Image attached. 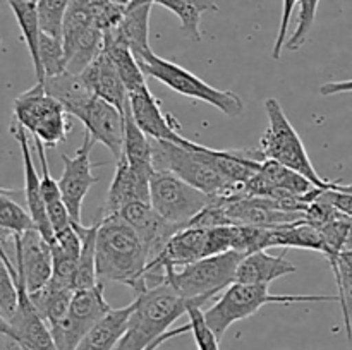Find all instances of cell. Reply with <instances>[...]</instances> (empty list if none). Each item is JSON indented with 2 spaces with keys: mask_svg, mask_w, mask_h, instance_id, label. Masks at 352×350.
<instances>
[{
  "mask_svg": "<svg viewBox=\"0 0 352 350\" xmlns=\"http://www.w3.org/2000/svg\"><path fill=\"white\" fill-rule=\"evenodd\" d=\"M95 144L96 143L91 139V136L85 132L81 146L76 150L74 156L60 154L64 170H62L60 178L57 182L72 222H81V209L86 194L91 189V185L98 182V177H95L91 170L95 167L91 163V150Z\"/></svg>",
  "mask_w": 352,
  "mask_h": 350,
  "instance_id": "12",
  "label": "cell"
},
{
  "mask_svg": "<svg viewBox=\"0 0 352 350\" xmlns=\"http://www.w3.org/2000/svg\"><path fill=\"white\" fill-rule=\"evenodd\" d=\"M133 302L126 333L113 350H151L153 343L191 305H203V302L188 301L177 295L165 281L138 294Z\"/></svg>",
  "mask_w": 352,
  "mask_h": 350,
  "instance_id": "2",
  "label": "cell"
},
{
  "mask_svg": "<svg viewBox=\"0 0 352 350\" xmlns=\"http://www.w3.org/2000/svg\"><path fill=\"white\" fill-rule=\"evenodd\" d=\"M16 273L17 305L12 316L7 319L10 331H12V343H16L19 349L28 350H57L50 335V328L31 302L26 285H24L23 273L17 268Z\"/></svg>",
  "mask_w": 352,
  "mask_h": 350,
  "instance_id": "13",
  "label": "cell"
},
{
  "mask_svg": "<svg viewBox=\"0 0 352 350\" xmlns=\"http://www.w3.org/2000/svg\"><path fill=\"white\" fill-rule=\"evenodd\" d=\"M41 84H43L47 95L57 100L62 105V108L65 110V113L72 117L78 115L79 110L93 96V93L86 88V84L79 78L78 72H71L67 69L60 72V74L45 78Z\"/></svg>",
  "mask_w": 352,
  "mask_h": 350,
  "instance_id": "25",
  "label": "cell"
},
{
  "mask_svg": "<svg viewBox=\"0 0 352 350\" xmlns=\"http://www.w3.org/2000/svg\"><path fill=\"white\" fill-rule=\"evenodd\" d=\"M298 271L292 261L285 257V253L280 256H272L267 250H254L246 254L237 264L234 281L253 285H270L277 278L287 277Z\"/></svg>",
  "mask_w": 352,
  "mask_h": 350,
  "instance_id": "21",
  "label": "cell"
},
{
  "mask_svg": "<svg viewBox=\"0 0 352 350\" xmlns=\"http://www.w3.org/2000/svg\"><path fill=\"white\" fill-rule=\"evenodd\" d=\"M322 191L323 189L313 185L298 172L267 158L260 161L253 177L243 187V194L246 196H260L278 201L301 199L305 202H311Z\"/></svg>",
  "mask_w": 352,
  "mask_h": 350,
  "instance_id": "11",
  "label": "cell"
},
{
  "mask_svg": "<svg viewBox=\"0 0 352 350\" xmlns=\"http://www.w3.org/2000/svg\"><path fill=\"white\" fill-rule=\"evenodd\" d=\"M153 3L146 0H131L124 9L122 17L116 26V31L131 48L133 55L144 54L150 47V12Z\"/></svg>",
  "mask_w": 352,
  "mask_h": 350,
  "instance_id": "23",
  "label": "cell"
},
{
  "mask_svg": "<svg viewBox=\"0 0 352 350\" xmlns=\"http://www.w3.org/2000/svg\"><path fill=\"white\" fill-rule=\"evenodd\" d=\"M14 120L40 139L45 148H55L67 139L71 122L60 103L47 95L43 84L21 93L14 100Z\"/></svg>",
  "mask_w": 352,
  "mask_h": 350,
  "instance_id": "8",
  "label": "cell"
},
{
  "mask_svg": "<svg viewBox=\"0 0 352 350\" xmlns=\"http://www.w3.org/2000/svg\"><path fill=\"white\" fill-rule=\"evenodd\" d=\"M148 254L133 226L120 215L103 216L96 230V280L120 283L138 294L146 290Z\"/></svg>",
  "mask_w": 352,
  "mask_h": 350,
  "instance_id": "1",
  "label": "cell"
},
{
  "mask_svg": "<svg viewBox=\"0 0 352 350\" xmlns=\"http://www.w3.org/2000/svg\"><path fill=\"white\" fill-rule=\"evenodd\" d=\"M129 112L134 122L150 139L170 141V143L188 146L189 139L181 134V126L174 115L164 113L158 100L146 88L129 93Z\"/></svg>",
  "mask_w": 352,
  "mask_h": 350,
  "instance_id": "16",
  "label": "cell"
},
{
  "mask_svg": "<svg viewBox=\"0 0 352 350\" xmlns=\"http://www.w3.org/2000/svg\"><path fill=\"white\" fill-rule=\"evenodd\" d=\"M265 112L268 117V127L261 136L260 148H258L263 158L274 160L284 167L291 168V170L298 172L316 187L329 189L332 182L325 180L313 167L301 136L294 129L291 120L287 119L278 100L268 98L265 102Z\"/></svg>",
  "mask_w": 352,
  "mask_h": 350,
  "instance_id": "7",
  "label": "cell"
},
{
  "mask_svg": "<svg viewBox=\"0 0 352 350\" xmlns=\"http://www.w3.org/2000/svg\"><path fill=\"white\" fill-rule=\"evenodd\" d=\"M134 302L126 307L110 309L96 325L85 333L74 350H113L126 333L127 321L133 312Z\"/></svg>",
  "mask_w": 352,
  "mask_h": 350,
  "instance_id": "22",
  "label": "cell"
},
{
  "mask_svg": "<svg viewBox=\"0 0 352 350\" xmlns=\"http://www.w3.org/2000/svg\"><path fill=\"white\" fill-rule=\"evenodd\" d=\"M76 119L85 126V132H88L95 143H102L116 160L120 156L124 139V113L119 112L112 103L93 95L79 110Z\"/></svg>",
  "mask_w": 352,
  "mask_h": 350,
  "instance_id": "15",
  "label": "cell"
},
{
  "mask_svg": "<svg viewBox=\"0 0 352 350\" xmlns=\"http://www.w3.org/2000/svg\"><path fill=\"white\" fill-rule=\"evenodd\" d=\"M10 132L16 137L17 144L21 148V154H23V168H24V205H26V211L30 215L33 229H36L48 242L54 240V230H52L50 222L47 218V209H45L43 198H41V187H40V175H38L36 167H34L33 154H31L30 139H28V132L23 126L14 120L10 126Z\"/></svg>",
  "mask_w": 352,
  "mask_h": 350,
  "instance_id": "17",
  "label": "cell"
},
{
  "mask_svg": "<svg viewBox=\"0 0 352 350\" xmlns=\"http://www.w3.org/2000/svg\"><path fill=\"white\" fill-rule=\"evenodd\" d=\"M140 64L141 71L148 78H153L167 86L172 91L179 93L188 98L199 100L203 103L215 106L217 110L227 117H241L244 112V102L239 95L227 89H219L215 86L208 84L198 78L196 74L189 72L182 65L175 62L162 58L153 50H148L144 54L134 57Z\"/></svg>",
  "mask_w": 352,
  "mask_h": 350,
  "instance_id": "5",
  "label": "cell"
},
{
  "mask_svg": "<svg viewBox=\"0 0 352 350\" xmlns=\"http://www.w3.org/2000/svg\"><path fill=\"white\" fill-rule=\"evenodd\" d=\"M14 266L23 273L28 294L40 290L52 277L50 242L36 229L14 233Z\"/></svg>",
  "mask_w": 352,
  "mask_h": 350,
  "instance_id": "14",
  "label": "cell"
},
{
  "mask_svg": "<svg viewBox=\"0 0 352 350\" xmlns=\"http://www.w3.org/2000/svg\"><path fill=\"white\" fill-rule=\"evenodd\" d=\"M0 45H2V36H0Z\"/></svg>",
  "mask_w": 352,
  "mask_h": 350,
  "instance_id": "45",
  "label": "cell"
},
{
  "mask_svg": "<svg viewBox=\"0 0 352 350\" xmlns=\"http://www.w3.org/2000/svg\"><path fill=\"white\" fill-rule=\"evenodd\" d=\"M117 215H120V218L126 220V222L133 226L134 232L138 233L144 250H146L148 261H150V263L160 254V250L164 249L167 240L170 239L177 230H181L175 225H172V223H168L167 220L162 218V216L151 208L150 202H129V205L124 206Z\"/></svg>",
  "mask_w": 352,
  "mask_h": 350,
  "instance_id": "18",
  "label": "cell"
},
{
  "mask_svg": "<svg viewBox=\"0 0 352 350\" xmlns=\"http://www.w3.org/2000/svg\"><path fill=\"white\" fill-rule=\"evenodd\" d=\"M79 2H89V0H79Z\"/></svg>",
  "mask_w": 352,
  "mask_h": 350,
  "instance_id": "44",
  "label": "cell"
},
{
  "mask_svg": "<svg viewBox=\"0 0 352 350\" xmlns=\"http://www.w3.org/2000/svg\"><path fill=\"white\" fill-rule=\"evenodd\" d=\"M186 314H188V318H189L188 325L181 326V328H177V329H167V331H165L164 335H162L160 338L153 343L151 350H157L162 343H165L167 340L175 338V336L182 335V333H186V331H191L198 350H220V347H219L220 340L217 338L215 333H213V329L210 328L208 323H206L205 316H203V309L199 307V305H191Z\"/></svg>",
  "mask_w": 352,
  "mask_h": 350,
  "instance_id": "32",
  "label": "cell"
},
{
  "mask_svg": "<svg viewBox=\"0 0 352 350\" xmlns=\"http://www.w3.org/2000/svg\"><path fill=\"white\" fill-rule=\"evenodd\" d=\"M34 148H36L38 160H40V187H41V198H43L45 209H47V218L50 222L52 230L58 232V230L65 229L72 223L71 215H69L67 208L64 205V199H62L60 189H58V182L55 180L50 175V168H48V160H47V151H45L43 143L36 137H33Z\"/></svg>",
  "mask_w": 352,
  "mask_h": 350,
  "instance_id": "26",
  "label": "cell"
},
{
  "mask_svg": "<svg viewBox=\"0 0 352 350\" xmlns=\"http://www.w3.org/2000/svg\"><path fill=\"white\" fill-rule=\"evenodd\" d=\"M0 335H3L6 338H9L10 342H12V331H10V326L2 314H0Z\"/></svg>",
  "mask_w": 352,
  "mask_h": 350,
  "instance_id": "41",
  "label": "cell"
},
{
  "mask_svg": "<svg viewBox=\"0 0 352 350\" xmlns=\"http://www.w3.org/2000/svg\"><path fill=\"white\" fill-rule=\"evenodd\" d=\"M151 160L155 170L177 175L208 196H232L241 192L237 185L230 184L206 161L201 144L195 141H189L188 146H181L170 141L151 139Z\"/></svg>",
  "mask_w": 352,
  "mask_h": 350,
  "instance_id": "4",
  "label": "cell"
},
{
  "mask_svg": "<svg viewBox=\"0 0 352 350\" xmlns=\"http://www.w3.org/2000/svg\"><path fill=\"white\" fill-rule=\"evenodd\" d=\"M112 3H116V5H120V7H127L131 3V0H110Z\"/></svg>",
  "mask_w": 352,
  "mask_h": 350,
  "instance_id": "43",
  "label": "cell"
},
{
  "mask_svg": "<svg viewBox=\"0 0 352 350\" xmlns=\"http://www.w3.org/2000/svg\"><path fill=\"white\" fill-rule=\"evenodd\" d=\"M333 187L344 192H351L352 194V184H339V182H333Z\"/></svg>",
  "mask_w": 352,
  "mask_h": 350,
  "instance_id": "42",
  "label": "cell"
},
{
  "mask_svg": "<svg viewBox=\"0 0 352 350\" xmlns=\"http://www.w3.org/2000/svg\"><path fill=\"white\" fill-rule=\"evenodd\" d=\"M110 309L112 307L103 295V283H96L88 288H76L64 318L48 326L57 350H74L85 333Z\"/></svg>",
  "mask_w": 352,
  "mask_h": 350,
  "instance_id": "10",
  "label": "cell"
},
{
  "mask_svg": "<svg viewBox=\"0 0 352 350\" xmlns=\"http://www.w3.org/2000/svg\"><path fill=\"white\" fill-rule=\"evenodd\" d=\"M78 74L93 95L112 103L119 112H126L127 105H129V93L103 48Z\"/></svg>",
  "mask_w": 352,
  "mask_h": 350,
  "instance_id": "19",
  "label": "cell"
},
{
  "mask_svg": "<svg viewBox=\"0 0 352 350\" xmlns=\"http://www.w3.org/2000/svg\"><path fill=\"white\" fill-rule=\"evenodd\" d=\"M120 154H124L127 163L140 174L151 177L155 172L153 160H151V139L134 122L129 105L124 112V139Z\"/></svg>",
  "mask_w": 352,
  "mask_h": 350,
  "instance_id": "27",
  "label": "cell"
},
{
  "mask_svg": "<svg viewBox=\"0 0 352 350\" xmlns=\"http://www.w3.org/2000/svg\"><path fill=\"white\" fill-rule=\"evenodd\" d=\"M72 292H74V288L62 287V285L48 280V283L41 287L40 290L31 292L30 299L34 307L38 309L41 318L45 319V323L50 326L65 316L69 304H71Z\"/></svg>",
  "mask_w": 352,
  "mask_h": 350,
  "instance_id": "31",
  "label": "cell"
},
{
  "mask_svg": "<svg viewBox=\"0 0 352 350\" xmlns=\"http://www.w3.org/2000/svg\"><path fill=\"white\" fill-rule=\"evenodd\" d=\"M212 196L168 172L155 170L150 177V206L168 223L186 229L208 206Z\"/></svg>",
  "mask_w": 352,
  "mask_h": 350,
  "instance_id": "9",
  "label": "cell"
},
{
  "mask_svg": "<svg viewBox=\"0 0 352 350\" xmlns=\"http://www.w3.org/2000/svg\"><path fill=\"white\" fill-rule=\"evenodd\" d=\"M320 199L327 201L329 205H332L333 208L339 213L346 215L347 218L352 220V194L351 192L339 191V189L333 187V182L329 189H323L318 194Z\"/></svg>",
  "mask_w": 352,
  "mask_h": 350,
  "instance_id": "39",
  "label": "cell"
},
{
  "mask_svg": "<svg viewBox=\"0 0 352 350\" xmlns=\"http://www.w3.org/2000/svg\"><path fill=\"white\" fill-rule=\"evenodd\" d=\"M320 0H299V16H298V26H296L294 33L291 38L285 40L284 50L296 51L306 43L309 33L315 24L316 12H318Z\"/></svg>",
  "mask_w": 352,
  "mask_h": 350,
  "instance_id": "37",
  "label": "cell"
},
{
  "mask_svg": "<svg viewBox=\"0 0 352 350\" xmlns=\"http://www.w3.org/2000/svg\"><path fill=\"white\" fill-rule=\"evenodd\" d=\"M38 58H40V69L43 79L48 75H55L64 72L65 69V54L62 47V40L52 38L48 34L40 33L38 38Z\"/></svg>",
  "mask_w": 352,
  "mask_h": 350,
  "instance_id": "36",
  "label": "cell"
},
{
  "mask_svg": "<svg viewBox=\"0 0 352 350\" xmlns=\"http://www.w3.org/2000/svg\"><path fill=\"white\" fill-rule=\"evenodd\" d=\"M150 202V177L140 174L127 163L126 156L117 158L116 172L107 192L103 216L116 215L129 202Z\"/></svg>",
  "mask_w": 352,
  "mask_h": 350,
  "instance_id": "20",
  "label": "cell"
},
{
  "mask_svg": "<svg viewBox=\"0 0 352 350\" xmlns=\"http://www.w3.org/2000/svg\"><path fill=\"white\" fill-rule=\"evenodd\" d=\"M24 199L23 191H9L0 187V229L12 233H23L24 230L33 229L26 208L19 202Z\"/></svg>",
  "mask_w": 352,
  "mask_h": 350,
  "instance_id": "33",
  "label": "cell"
},
{
  "mask_svg": "<svg viewBox=\"0 0 352 350\" xmlns=\"http://www.w3.org/2000/svg\"><path fill=\"white\" fill-rule=\"evenodd\" d=\"M72 226L81 239V250H79L78 263H76L74 290L76 288H88L98 283L96 280V230L98 222L91 226H85L81 222H72Z\"/></svg>",
  "mask_w": 352,
  "mask_h": 350,
  "instance_id": "30",
  "label": "cell"
},
{
  "mask_svg": "<svg viewBox=\"0 0 352 350\" xmlns=\"http://www.w3.org/2000/svg\"><path fill=\"white\" fill-rule=\"evenodd\" d=\"M103 50L112 60L113 67L119 72L127 93L138 91L141 88H146V75L141 71L140 64L134 58L133 51L127 47L126 41L119 36V33L113 30H109L103 33Z\"/></svg>",
  "mask_w": 352,
  "mask_h": 350,
  "instance_id": "24",
  "label": "cell"
},
{
  "mask_svg": "<svg viewBox=\"0 0 352 350\" xmlns=\"http://www.w3.org/2000/svg\"><path fill=\"white\" fill-rule=\"evenodd\" d=\"M21 350H28V349H21Z\"/></svg>",
  "mask_w": 352,
  "mask_h": 350,
  "instance_id": "46",
  "label": "cell"
},
{
  "mask_svg": "<svg viewBox=\"0 0 352 350\" xmlns=\"http://www.w3.org/2000/svg\"><path fill=\"white\" fill-rule=\"evenodd\" d=\"M243 257L244 254L237 250H226L181 266V270L165 268L164 281L181 297L206 304L232 283Z\"/></svg>",
  "mask_w": 352,
  "mask_h": 350,
  "instance_id": "6",
  "label": "cell"
},
{
  "mask_svg": "<svg viewBox=\"0 0 352 350\" xmlns=\"http://www.w3.org/2000/svg\"><path fill=\"white\" fill-rule=\"evenodd\" d=\"M346 93H352V79H346V81L325 82V84L320 86V95L322 96L346 95Z\"/></svg>",
  "mask_w": 352,
  "mask_h": 350,
  "instance_id": "40",
  "label": "cell"
},
{
  "mask_svg": "<svg viewBox=\"0 0 352 350\" xmlns=\"http://www.w3.org/2000/svg\"><path fill=\"white\" fill-rule=\"evenodd\" d=\"M12 9L14 17L17 21V26L21 30L24 43L30 50L31 62L34 67L36 82H43V74L40 69V58H38V38H40V27H38L36 16V0H6Z\"/></svg>",
  "mask_w": 352,
  "mask_h": 350,
  "instance_id": "28",
  "label": "cell"
},
{
  "mask_svg": "<svg viewBox=\"0 0 352 350\" xmlns=\"http://www.w3.org/2000/svg\"><path fill=\"white\" fill-rule=\"evenodd\" d=\"M16 266L10 261L6 247L0 244V314L6 319L12 316L17 305Z\"/></svg>",
  "mask_w": 352,
  "mask_h": 350,
  "instance_id": "35",
  "label": "cell"
},
{
  "mask_svg": "<svg viewBox=\"0 0 352 350\" xmlns=\"http://www.w3.org/2000/svg\"><path fill=\"white\" fill-rule=\"evenodd\" d=\"M71 0H36L40 33L62 40V26Z\"/></svg>",
  "mask_w": 352,
  "mask_h": 350,
  "instance_id": "34",
  "label": "cell"
},
{
  "mask_svg": "<svg viewBox=\"0 0 352 350\" xmlns=\"http://www.w3.org/2000/svg\"><path fill=\"white\" fill-rule=\"evenodd\" d=\"M299 0H284L282 2V16H280V24H278V31H277V38H275L274 48H272V58L278 60L284 51V45L285 40H287V31H289V24H291V17L294 14V9L298 7Z\"/></svg>",
  "mask_w": 352,
  "mask_h": 350,
  "instance_id": "38",
  "label": "cell"
},
{
  "mask_svg": "<svg viewBox=\"0 0 352 350\" xmlns=\"http://www.w3.org/2000/svg\"><path fill=\"white\" fill-rule=\"evenodd\" d=\"M146 2L158 3V5L165 7L181 21V30L191 40L199 41L201 40V30H199V23L205 12H215L219 10L213 0H146Z\"/></svg>",
  "mask_w": 352,
  "mask_h": 350,
  "instance_id": "29",
  "label": "cell"
},
{
  "mask_svg": "<svg viewBox=\"0 0 352 350\" xmlns=\"http://www.w3.org/2000/svg\"><path fill=\"white\" fill-rule=\"evenodd\" d=\"M337 295H277L267 285L232 281L222 295L203 311L206 323L215 336L222 340L227 329L237 321L248 319L265 304H302V302H337Z\"/></svg>",
  "mask_w": 352,
  "mask_h": 350,
  "instance_id": "3",
  "label": "cell"
}]
</instances>
